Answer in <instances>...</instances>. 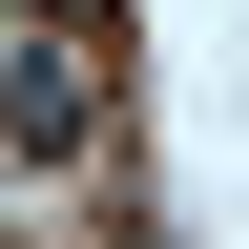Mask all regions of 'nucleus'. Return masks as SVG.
Wrapping results in <instances>:
<instances>
[{"instance_id":"1","label":"nucleus","mask_w":249,"mask_h":249,"mask_svg":"<svg viewBox=\"0 0 249 249\" xmlns=\"http://www.w3.org/2000/svg\"><path fill=\"white\" fill-rule=\"evenodd\" d=\"M62 145H83V62H62V42H21V166H62Z\"/></svg>"}]
</instances>
